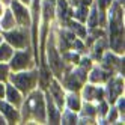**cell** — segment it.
<instances>
[{
    "label": "cell",
    "mask_w": 125,
    "mask_h": 125,
    "mask_svg": "<svg viewBox=\"0 0 125 125\" xmlns=\"http://www.w3.org/2000/svg\"><path fill=\"white\" fill-rule=\"evenodd\" d=\"M87 12H89L87 6L83 5V3H78V5L75 6L73 15H74V18H77L80 23H83V21H86V18H87Z\"/></svg>",
    "instance_id": "ac0fdd59"
},
{
    "label": "cell",
    "mask_w": 125,
    "mask_h": 125,
    "mask_svg": "<svg viewBox=\"0 0 125 125\" xmlns=\"http://www.w3.org/2000/svg\"><path fill=\"white\" fill-rule=\"evenodd\" d=\"M118 110H116V109H112L110 110V113L109 115H107V121H109V122H116V121H118Z\"/></svg>",
    "instance_id": "d4e9b609"
},
{
    "label": "cell",
    "mask_w": 125,
    "mask_h": 125,
    "mask_svg": "<svg viewBox=\"0 0 125 125\" xmlns=\"http://www.w3.org/2000/svg\"><path fill=\"white\" fill-rule=\"evenodd\" d=\"M5 11H6V9H5V6H3V3L0 2V18H2V15L5 14Z\"/></svg>",
    "instance_id": "83f0119b"
},
{
    "label": "cell",
    "mask_w": 125,
    "mask_h": 125,
    "mask_svg": "<svg viewBox=\"0 0 125 125\" xmlns=\"http://www.w3.org/2000/svg\"><path fill=\"white\" fill-rule=\"evenodd\" d=\"M87 24H89V27L94 29L98 26V9H96V6H94L91 12H87Z\"/></svg>",
    "instance_id": "ffe728a7"
},
{
    "label": "cell",
    "mask_w": 125,
    "mask_h": 125,
    "mask_svg": "<svg viewBox=\"0 0 125 125\" xmlns=\"http://www.w3.org/2000/svg\"><path fill=\"white\" fill-rule=\"evenodd\" d=\"M0 30H2V29H0Z\"/></svg>",
    "instance_id": "836d02e7"
},
{
    "label": "cell",
    "mask_w": 125,
    "mask_h": 125,
    "mask_svg": "<svg viewBox=\"0 0 125 125\" xmlns=\"http://www.w3.org/2000/svg\"><path fill=\"white\" fill-rule=\"evenodd\" d=\"M5 96H6V101L9 103L11 105H14L15 109H20V107H21V104H23V96H21V92L15 86L6 84Z\"/></svg>",
    "instance_id": "4fadbf2b"
},
{
    "label": "cell",
    "mask_w": 125,
    "mask_h": 125,
    "mask_svg": "<svg viewBox=\"0 0 125 125\" xmlns=\"http://www.w3.org/2000/svg\"><path fill=\"white\" fill-rule=\"evenodd\" d=\"M11 11L14 14L17 24H20L21 27H29L30 26V14L24 3L18 2V0H11Z\"/></svg>",
    "instance_id": "277c9868"
},
{
    "label": "cell",
    "mask_w": 125,
    "mask_h": 125,
    "mask_svg": "<svg viewBox=\"0 0 125 125\" xmlns=\"http://www.w3.org/2000/svg\"><path fill=\"white\" fill-rule=\"evenodd\" d=\"M0 113L5 116L6 122H11V124L18 122V119H20L18 109H15V107L11 105L8 101H2V98H0Z\"/></svg>",
    "instance_id": "8fae6325"
},
{
    "label": "cell",
    "mask_w": 125,
    "mask_h": 125,
    "mask_svg": "<svg viewBox=\"0 0 125 125\" xmlns=\"http://www.w3.org/2000/svg\"><path fill=\"white\" fill-rule=\"evenodd\" d=\"M9 60H11L9 66H11L14 71H23V69L27 68V66L30 65V62H32L29 51L24 50V48H21L20 51H15Z\"/></svg>",
    "instance_id": "52a82bcc"
},
{
    "label": "cell",
    "mask_w": 125,
    "mask_h": 125,
    "mask_svg": "<svg viewBox=\"0 0 125 125\" xmlns=\"http://www.w3.org/2000/svg\"><path fill=\"white\" fill-rule=\"evenodd\" d=\"M87 78V71L82 66H78L75 71H71L69 74L65 75L63 78V83H65V87L69 89V91H78L80 87L83 86V83L86 82Z\"/></svg>",
    "instance_id": "3957f363"
},
{
    "label": "cell",
    "mask_w": 125,
    "mask_h": 125,
    "mask_svg": "<svg viewBox=\"0 0 125 125\" xmlns=\"http://www.w3.org/2000/svg\"><path fill=\"white\" fill-rule=\"evenodd\" d=\"M0 2H2V3L5 5V3H11V0H0Z\"/></svg>",
    "instance_id": "1f68e13d"
},
{
    "label": "cell",
    "mask_w": 125,
    "mask_h": 125,
    "mask_svg": "<svg viewBox=\"0 0 125 125\" xmlns=\"http://www.w3.org/2000/svg\"><path fill=\"white\" fill-rule=\"evenodd\" d=\"M110 77H112L110 71L104 69V68H100V66H98V68L95 66L91 71V74H89V80H91L92 84H95V83H105Z\"/></svg>",
    "instance_id": "5bb4252c"
},
{
    "label": "cell",
    "mask_w": 125,
    "mask_h": 125,
    "mask_svg": "<svg viewBox=\"0 0 125 125\" xmlns=\"http://www.w3.org/2000/svg\"><path fill=\"white\" fill-rule=\"evenodd\" d=\"M48 65L51 68V71L54 73L59 78H62V71H63V63H62V57L59 56V53L54 47V44H53V41L48 44Z\"/></svg>",
    "instance_id": "ba28073f"
},
{
    "label": "cell",
    "mask_w": 125,
    "mask_h": 125,
    "mask_svg": "<svg viewBox=\"0 0 125 125\" xmlns=\"http://www.w3.org/2000/svg\"><path fill=\"white\" fill-rule=\"evenodd\" d=\"M107 89H105V96H107V103H115L116 98L121 96L124 92V80L121 77H115L107 80Z\"/></svg>",
    "instance_id": "8992f818"
},
{
    "label": "cell",
    "mask_w": 125,
    "mask_h": 125,
    "mask_svg": "<svg viewBox=\"0 0 125 125\" xmlns=\"http://www.w3.org/2000/svg\"><path fill=\"white\" fill-rule=\"evenodd\" d=\"M65 103H66V105H68V109L73 110V112H78L80 109H82L80 98L77 96V94H75L74 91H71V92L65 96Z\"/></svg>",
    "instance_id": "2e32d148"
},
{
    "label": "cell",
    "mask_w": 125,
    "mask_h": 125,
    "mask_svg": "<svg viewBox=\"0 0 125 125\" xmlns=\"http://www.w3.org/2000/svg\"><path fill=\"white\" fill-rule=\"evenodd\" d=\"M110 5H112V0H98V2H96V9L104 12Z\"/></svg>",
    "instance_id": "cb8c5ba5"
},
{
    "label": "cell",
    "mask_w": 125,
    "mask_h": 125,
    "mask_svg": "<svg viewBox=\"0 0 125 125\" xmlns=\"http://www.w3.org/2000/svg\"><path fill=\"white\" fill-rule=\"evenodd\" d=\"M5 89H6V84L3 82H0V98H5Z\"/></svg>",
    "instance_id": "4316f807"
},
{
    "label": "cell",
    "mask_w": 125,
    "mask_h": 125,
    "mask_svg": "<svg viewBox=\"0 0 125 125\" xmlns=\"http://www.w3.org/2000/svg\"><path fill=\"white\" fill-rule=\"evenodd\" d=\"M78 62H80V66L84 68L86 71L92 66V60H91V59H82V60H78Z\"/></svg>",
    "instance_id": "484cf974"
},
{
    "label": "cell",
    "mask_w": 125,
    "mask_h": 125,
    "mask_svg": "<svg viewBox=\"0 0 125 125\" xmlns=\"http://www.w3.org/2000/svg\"><path fill=\"white\" fill-rule=\"evenodd\" d=\"M62 59L66 60V62H69V63H78V60H80V57H78L77 53H74V51H66V50L63 53V56H62Z\"/></svg>",
    "instance_id": "44dd1931"
},
{
    "label": "cell",
    "mask_w": 125,
    "mask_h": 125,
    "mask_svg": "<svg viewBox=\"0 0 125 125\" xmlns=\"http://www.w3.org/2000/svg\"><path fill=\"white\" fill-rule=\"evenodd\" d=\"M50 95L53 98V101L56 103V105L60 109H63V105H65V94H63V89H62V86L59 84L57 80L53 78L51 80V86H50Z\"/></svg>",
    "instance_id": "7c38bea8"
},
{
    "label": "cell",
    "mask_w": 125,
    "mask_h": 125,
    "mask_svg": "<svg viewBox=\"0 0 125 125\" xmlns=\"http://www.w3.org/2000/svg\"><path fill=\"white\" fill-rule=\"evenodd\" d=\"M66 2H69L71 5H75V6H77V5L80 3V0H66Z\"/></svg>",
    "instance_id": "f1b7e54d"
},
{
    "label": "cell",
    "mask_w": 125,
    "mask_h": 125,
    "mask_svg": "<svg viewBox=\"0 0 125 125\" xmlns=\"http://www.w3.org/2000/svg\"><path fill=\"white\" fill-rule=\"evenodd\" d=\"M83 100L89 103L104 100V89L94 86V84H86L83 87Z\"/></svg>",
    "instance_id": "30bf717a"
},
{
    "label": "cell",
    "mask_w": 125,
    "mask_h": 125,
    "mask_svg": "<svg viewBox=\"0 0 125 125\" xmlns=\"http://www.w3.org/2000/svg\"><path fill=\"white\" fill-rule=\"evenodd\" d=\"M104 44H105V41L103 39V38H98V41L95 42V47H94V56L95 57H100L101 54H103V48H104Z\"/></svg>",
    "instance_id": "7402d4cb"
},
{
    "label": "cell",
    "mask_w": 125,
    "mask_h": 125,
    "mask_svg": "<svg viewBox=\"0 0 125 125\" xmlns=\"http://www.w3.org/2000/svg\"><path fill=\"white\" fill-rule=\"evenodd\" d=\"M0 124H8V122H6V119H5V116H3L2 113H0Z\"/></svg>",
    "instance_id": "f546056e"
},
{
    "label": "cell",
    "mask_w": 125,
    "mask_h": 125,
    "mask_svg": "<svg viewBox=\"0 0 125 125\" xmlns=\"http://www.w3.org/2000/svg\"><path fill=\"white\" fill-rule=\"evenodd\" d=\"M5 38H6V42L12 48L21 50V48H26V45H27V35H26L24 30H18L15 27L11 30H6Z\"/></svg>",
    "instance_id": "5b68a950"
},
{
    "label": "cell",
    "mask_w": 125,
    "mask_h": 125,
    "mask_svg": "<svg viewBox=\"0 0 125 125\" xmlns=\"http://www.w3.org/2000/svg\"><path fill=\"white\" fill-rule=\"evenodd\" d=\"M17 26V21L14 18V14L11 9H6L5 14L2 15V18H0V29L2 30H11Z\"/></svg>",
    "instance_id": "9a60e30c"
},
{
    "label": "cell",
    "mask_w": 125,
    "mask_h": 125,
    "mask_svg": "<svg viewBox=\"0 0 125 125\" xmlns=\"http://www.w3.org/2000/svg\"><path fill=\"white\" fill-rule=\"evenodd\" d=\"M23 105V119L24 121H32V122H45L47 115H45V98L42 96L41 91L32 89L27 94L26 103Z\"/></svg>",
    "instance_id": "6da1fadb"
},
{
    "label": "cell",
    "mask_w": 125,
    "mask_h": 125,
    "mask_svg": "<svg viewBox=\"0 0 125 125\" xmlns=\"http://www.w3.org/2000/svg\"><path fill=\"white\" fill-rule=\"evenodd\" d=\"M14 54V48L8 42H0V62H8Z\"/></svg>",
    "instance_id": "e0dca14e"
},
{
    "label": "cell",
    "mask_w": 125,
    "mask_h": 125,
    "mask_svg": "<svg viewBox=\"0 0 125 125\" xmlns=\"http://www.w3.org/2000/svg\"><path fill=\"white\" fill-rule=\"evenodd\" d=\"M45 104H47V109H45V115H47V121L50 124H59L60 122V109L56 105V103L53 101V98L50 95V92L45 95Z\"/></svg>",
    "instance_id": "9c48e42d"
},
{
    "label": "cell",
    "mask_w": 125,
    "mask_h": 125,
    "mask_svg": "<svg viewBox=\"0 0 125 125\" xmlns=\"http://www.w3.org/2000/svg\"><path fill=\"white\" fill-rule=\"evenodd\" d=\"M77 116H75V112H73V110H66L63 115L60 113V121H62V124H77Z\"/></svg>",
    "instance_id": "d6986e66"
},
{
    "label": "cell",
    "mask_w": 125,
    "mask_h": 125,
    "mask_svg": "<svg viewBox=\"0 0 125 125\" xmlns=\"http://www.w3.org/2000/svg\"><path fill=\"white\" fill-rule=\"evenodd\" d=\"M11 80V83L23 94H29L32 89H35L38 82V73L36 71H20L8 75Z\"/></svg>",
    "instance_id": "7a4b0ae2"
},
{
    "label": "cell",
    "mask_w": 125,
    "mask_h": 125,
    "mask_svg": "<svg viewBox=\"0 0 125 125\" xmlns=\"http://www.w3.org/2000/svg\"><path fill=\"white\" fill-rule=\"evenodd\" d=\"M18 2H21V3H24V5H27V3H30V0H18Z\"/></svg>",
    "instance_id": "4dcf8cb0"
},
{
    "label": "cell",
    "mask_w": 125,
    "mask_h": 125,
    "mask_svg": "<svg viewBox=\"0 0 125 125\" xmlns=\"http://www.w3.org/2000/svg\"><path fill=\"white\" fill-rule=\"evenodd\" d=\"M9 75V66L5 62H0V82H3L5 78H8Z\"/></svg>",
    "instance_id": "603a6c76"
},
{
    "label": "cell",
    "mask_w": 125,
    "mask_h": 125,
    "mask_svg": "<svg viewBox=\"0 0 125 125\" xmlns=\"http://www.w3.org/2000/svg\"><path fill=\"white\" fill-rule=\"evenodd\" d=\"M2 41H3V36H0V42H2Z\"/></svg>",
    "instance_id": "d6a6232c"
}]
</instances>
